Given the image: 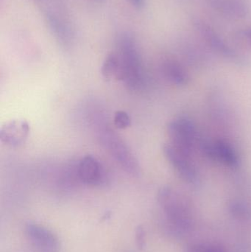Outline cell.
I'll use <instances>...</instances> for the list:
<instances>
[{"label":"cell","mask_w":251,"mask_h":252,"mask_svg":"<svg viewBox=\"0 0 251 252\" xmlns=\"http://www.w3.org/2000/svg\"><path fill=\"white\" fill-rule=\"evenodd\" d=\"M158 201L166 217L167 229L174 236H184L191 230L193 216L191 206L184 196L169 187L161 188Z\"/></svg>","instance_id":"1"},{"label":"cell","mask_w":251,"mask_h":252,"mask_svg":"<svg viewBox=\"0 0 251 252\" xmlns=\"http://www.w3.org/2000/svg\"><path fill=\"white\" fill-rule=\"evenodd\" d=\"M118 47L122 65V81L131 90L141 88L144 83V70L135 39L131 34L125 32L119 38Z\"/></svg>","instance_id":"2"},{"label":"cell","mask_w":251,"mask_h":252,"mask_svg":"<svg viewBox=\"0 0 251 252\" xmlns=\"http://www.w3.org/2000/svg\"><path fill=\"white\" fill-rule=\"evenodd\" d=\"M97 139L105 149L125 169V171L133 175L139 172L138 162L124 141L110 128L107 124L102 123L99 118L97 123Z\"/></svg>","instance_id":"3"},{"label":"cell","mask_w":251,"mask_h":252,"mask_svg":"<svg viewBox=\"0 0 251 252\" xmlns=\"http://www.w3.org/2000/svg\"><path fill=\"white\" fill-rule=\"evenodd\" d=\"M163 151L167 159L186 182L197 183L199 178L195 167L190 160V154L172 143L165 145Z\"/></svg>","instance_id":"4"},{"label":"cell","mask_w":251,"mask_h":252,"mask_svg":"<svg viewBox=\"0 0 251 252\" xmlns=\"http://www.w3.org/2000/svg\"><path fill=\"white\" fill-rule=\"evenodd\" d=\"M167 130L171 143L191 154L196 142V130L193 123L187 118H178L169 123Z\"/></svg>","instance_id":"5"},{"label":"cell","mask_w":251,"mask_h":252,"mask_svg":"<svg viewBox=\"0 0 251 252\" xmlns=\"http://www.w3.org/2000/svg\"><path fill=\"white\" fill-rule=\"evenodd\" d=\"M193 25L200 36L212 50L231 60L238 59L237 52L234 51L225 41L217 33L216 31L202 19L196 18L193 19Z\"/></svg>","instance_id":"6"},{"label":"cell","mask_w":251,"mask_h":252,"mask_svg":"<svg viewBox=\"0 0 251 252\" xmlns=\"http://www.w3.org/2000/svg\"><path fill=\"white\" fill-rule=\"evenodd\" d=\"M77 177L85 185H103L106 181V172L102 163L93 156L84 157L77 165Z\"/></svg>","instance_id":"7"},{"label":"cell","mask_w":251,"mask_h":252,"mask_svg":"<svg viewBox=\"0 0 251 252\" xmlns=\"http://www.w3.org/2000/svg\"><path fill=\"white\" fill-rule=\"evenodd\" d=\"M29 133V124L25 120H13L1 126L0 139L1 143L15 148L23 145L28 139Z\"/></svg>","instance_id":"8"},{"label":"cell","mask_w":251,"mask_h":252,"mask_svg":"<svg viewBox=\"0 0 251 252\" xmlns=\"http://www.w3.org/2000/svg\"><path fill=\"white\" fill-rule=\"evenodd\" d=\"M208 5L220 14L235 19L247 17L250 9L246 0H206Z\"/></svg>","instance_id":"9"},{"label":"cell","mask_w":251,"mask_h":252,"mask_svg":"<svg viewBox=\"0 0 251 252\" xmlns=\"http://www.w3.org/2000/svg\"><path fill=\"white\" fill-rule=\"evenodd\" d=\"M203 150L211 158L219 160L228 167H238L240 160L237 152L225 141L218 140L213 143L207 144Z\"/></svg>","instance_id":"10"},{"label":"cell","mask_w":251,"mask_h":252,"mask_svg":"<svg viewBox=\"0 0 251 252\" xmlns=\"http://www.w3.org/2000/svg\"><path fill=\"white\" fill-rule=\"evenodd\" d=\"M27 232L35 246L44 252H55L57 250V241L55 235L42 226L28 224Z\"/></svg>","instance_id":"11"},{"label":"cell","mask_w":251,"mask_h":252,"mask_svg":"<svg viewBox=\"0 0 251 252\" xmlns=\"http://www.w3.org/2000/svg\"><path fill=\"white\" fill-rule=\"evenodd\" d=\"M162 72L165 78L172 84L178 86H185L188 84V74L177 61L167 59L162 63Z\"/></svg>","instance_id":"12"},{"label":"cell","mask_w":251,"mask_h":252,"mask_svg":"<svg viewBox=\"0 0 251 252\" xmlns=\"http://www.w3.org/2000/svg\"><path fill=\"white\" fill-rule=\"evenodd\" d=\"M101 72L107 79L122 81V65L118 53H112L108 55L102 66Z\"/></svg>","instance_id":"13"},{"label":"cell","mask_w":251,"mask_h":252,"mask_svg":"<svg viewBox=\"0 0 251 252\" xmlns=\"http://www.w3.org/2000/svg\"><path fill=\"white\" fill-rule=\"evenodd\" d=\"M230 214L234 219L240 221L249 220L251 212L250 207L246 203L239 200H234L230 203L228 207Z\"/></svg>","instance_id":"14"},{"label":"cell","mask_w":251,"mask_h":252,"mask_svg":"<svg viewBox=\"0 0 251 252\" xmlns=\"http://www.w3.org/2000/svg\"><path fill=\"white\" fill-rule=\"evenodd\" d=\"M184 252H226L217 244H194L187 247Z\"/></svg>","instance_id":"15"},{"label":"cell","mask_w":251,"mask_h":252,"mask_svg":"<svg viewBox=\"0 0 251 252\" xmlns=\"http://www.w3.org/2000/svg\"><path fill=\"white\" fill-rule=\"evenodd\" d=\"M113 123L118 128L125 129L131 126V120L128 113L123 111H118L115 113Z\"/></svg>","instance_id":"16"},{"label":"cell","mask_w":251,"mask_h":252,"mask_svg":"<svg viewBox=\"0 0 251 252\" xmlns=\"http://www.w3.org/2000/svg\"><path fill=\"white\" fill-rule=\"evenodd\" d=\"M136 242L137 248L142 250L145 247V231L142 226H138L136 230Z\"/></svg>","instance_id":"17"},{"label":"cell","mask_w":251,"mask_h":252,"mask_svg":"<svg viewBox=\"0 0 251 252\" xmlns=\"http://www.w3.org/2000/svg\"><path fill=\"white\" fill-rule=\"evenodd\" d=\"M240 35L242 38L247 41L248 44L251 45V27H249V28L242 31L240 32Z\"/></svg>","instance_id":"18"},{"label":"cell","mask_w":251,"mask_h":252,"mask_svg":"<svg viewBox=\"0 0 251 252\" xmlns=\"http://www.w3.org/2000/svg\"><path fill=\"white\" fill-rule=\"evenodd\" d=\"M134 8L141 10L145 5V0H127Z\"/></svg>","instance_id":"19"}]
</instances>
